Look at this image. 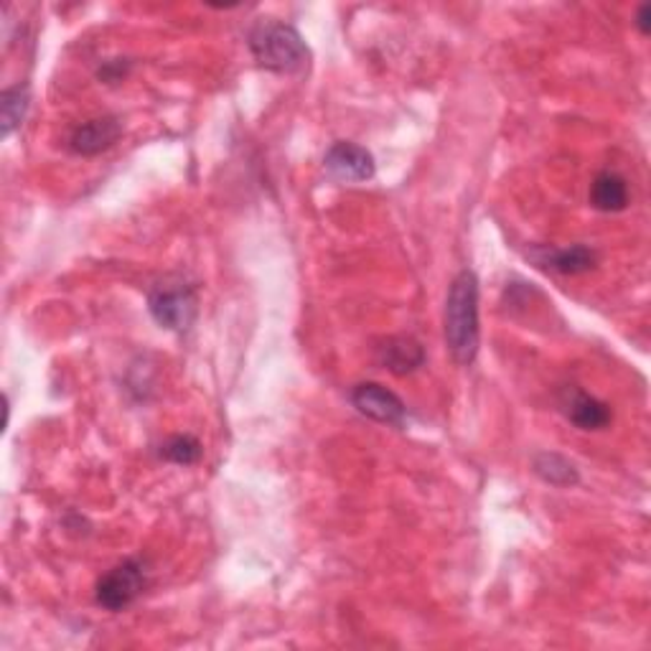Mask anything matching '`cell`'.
<instances>
[{
  "label": "cell",
  "mask_w": 651,
  "mask_h": 651,
  "mask_svg": "<svg viewBox=\"0 0 651 651\" xmlns=\"http://www.w3.org/2000/svg\"><path fill=\"white\" fill-rule=\"evenodd\" d=\"M351 402L361 415L369 417V420L388 423V425L405 423V415H407L405 402H402L395 392L382 388V384L377 382H364L359 384V388H353Z\"/></svg>",
  "instance_id": "5b68a950"
},
{
  "label": "cell",
  "mask_w": 651,
  "mask_h": 651,
  "mask_svg": "<svg viewBox=\"0 0 651 651\" xmlns=\"http://www.w3.org/2000/svg\"><path fill=\"white\" fill-rule=\"evenodd\" d=\"M123 59H112V61H104V67L100 69V77L104 82H117L120 77H125V67L127 64H120Z\"/></svg>",
  "instance_id": "9a60e30c"
},
{
  "label": "cell",
  "mask_w": 651,
  "mask_h": 651,
  "mask_svg": "<svg viewBox=\"0 0 651 651\" xmlns=\"http://www.w3.org/2000/svg\"><path fill=\"white\" fill-rule=\"evenodd\" d=\"M160 458H166V461L176 465H191L201 458V444L191 436H173L160 446Z\"/></svg>",
  "instance_id": "5bb4252c"
},
{
  "label": "cell",
  "mask_w": 651,
  "mask_h": 651,
  "mask_svg": "<svg viewBox=\"0 0 651 651\" xmlns=\"http://www.w3.org/2000/svg\"><path fill=\"white\" fill-rule=\"evenodd\" d=\"M29 102L31 94L26 85L8 87V90L0 94V131H3V138H8V135L23 123V117H26L29 112Z\"/></svg>",
  "instance_id": "4fadbf2b"
},
{
  "label": "cell",
  "mask_w": 651,
  "mask_h": 651,
  "mask_svg": "<svg viewBox=\"0 0 651 651\" xmlns=\"http://www.w3.org/2000/svg\"><path fill=\"white\" fill-rule=\"evenodd\" d=\"M377 359L392 374H413L425 364V351L413 336H390L382 347H377Z\"/></svg>",
  "instance_id": "9c48e42d"
},
{
  "label": "cell",
  "mask_w": 651,
  "mask_h": 651,
  "mask_svg": "<svg viewBox=\"0 0 651 651\" xmlns=\"http://www.w3.org/2000/svg\"><path fill=\"white\" fill-rule=\"evenodd\" d=\"M148 585V568L146 562L133 558L123 560L120 565L108 570L94 588V598L102 608L108 610H125L143 596Z\"/></svg>",
  "instance_id": "3957f363"
},
{
  "label": "cell",
  "mask_w": 651,
  "mask_h": 651,
  "mask_svg": "<svg viewBox=\"0 0 651 651\" xmlns=\"http://www.w3.org/2000/svg\"><path fill=\"white\" fill-rule=\"evenodd\" d=\"M535 473L540 476L545 484L550 486H575L581 476H577V469L568 461L565 456L560 453H540L535 456Z\"/></svg>",
  "instance_id": "7c38bea8"
},
{
  "label": "cell",
  "mask_w": 651,
  "mask_h": 651,
  "mask_svg": "<svg viewBox=\"0 0 651 651\" xmlns=\"http://www.w3.org/2000/svg\"><path fill=\"white\" fill-rule=\"evenodd\" d=\"M446 341L458 364H473L481 344L479 324V278L473 270H461L453 278L446 299Z\"/></svg>",
  "instance_id": "6da1fadb"
},
{
  "label": "cell",
  "mask_w": 651,
  "mask_h": 651,
  "mask_svg": "<svg viewBox=\"0 0 651 651\" xmlns=\"http://www.w3.org/2000/svg\"><path fill=\"white\" fill-rule=\"evenodd\" d=\"M637 26H639V31L644 36L651 31V5L649 3L639 5V11H637Z\"/></svg>",
  "instance_id": "2e32d148"
},
{
  "label": "cell",
  "mask_w": 651,
  "mask_h": 651,
  "mask_svg": "<svg viewBox=\"0 0 651 651\" xmlns=\"http://www.w3.org/2000/svg\"><path fill=\"white\" fill-rule=\"evenodd\" d=\"M250 52L265 69L293 75L308 67V46L293 26L280 21H260L250 31Z\"/></svg>",
  "instance_id": "7a4b0ae2"
},
{
  "label": "cell",
  "mask_w": 651,
  "mask_h": 651,
  "mask_svg": "<svg viewBox=\"0 0 651 651\" xmlns=\"http://www.w3.org/2000/svg\"><path fill=\"white\" fill-rule=\"evenodd\" d=\"M593 209L606 214H618L629 206V183L616 171H603L591 183Z\"/></svg>",
  "instance_id": "8fae6325"
},
{
  "label": "cell",
  "mask_w": 651,
  "mask_h": 651,
  "mask_svg": "<svg viewBox=\"0 0 651 651\" xmlns=\"http://www.w3.org/2000/svg\"><path fill=\"white\" fill-rule=\"evenodd\" d=\"M123 135V123L117 117H94L77 125L69 135V150L77 156H98L115 146Z\"/></svg>",
  "instance_id": "52a82bcc"
},
{
  "label": "cell",
  "mask_w": 651,
  "mask_h": 651,
  "mask_svg": "<svg viewBox=\"0 0 651 651\" xmlns=\"http://www.w3.org/2000/svg\"><path fill=\"white\" fill-rule=\"evenodd\" d=\"M535 260L540 262V268L560 272V276H583L596 268L598 255L588 245H573L562 250H537Z\"/></svg>",
  "instance_id": "30bf717a"
},
{
  "label": "cell",
  "mask_w": 651,
  "mask_h": 651,
  "mask_svg": "<svg viewBox=\"0 0 651 651\" xmlns=\"http://www.w3.org/2000/svg\"><path fill=\"white\" fill-rule=\"evenodd\" d=\"M148 308L150 316L160 324V328L183 332V328L191 326V321L197 316L194 288L183 283H160L153 288Z\"/></svg>",
  "instance_id": "277c9868"
},
{
  "label": "cell",
  "mask_w": 651,
  "mask_h": 651,
  "mask_svg": "<svg viewBox=\"0 0 651 651\" xmlns=\"http://www.w3.org/2000/svg\"><path fill=\"white\" fill-rule=\"evenodd\" d=\"M562 413L577 430H603L610 423V407L581 388H568L562 395Z\"/></svg>",
  "instance_id": "ba28073f"
},
{
  "label": "cell",
  "mask_w": 651,
  "mask_h": 651,
  "mask_svg": "<svg viewBox=\"0 0 651 651\" xmlns=\"http://www.w3.org/2000/svg\"><path fill=\"white\" fill-rule=\"evenodd\" d=\"M324 164H326V171L332 173L334 179L347 181V183L374 179V171H377L372 153L357 146V143H344V141L334 143V146L328 148Z\"/></svg>",
  "instance_id": "8992f818"
}]
</instances>
